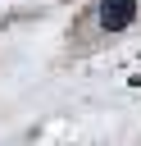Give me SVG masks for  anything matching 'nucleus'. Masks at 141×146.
I'll return each instance as SVG.
<instances>
[{
	"label": "nucleus",
	"instance_id": "1",
	"mask_svg": "<svg viewBox=\"0 0 141 146\" xmlns=\"http://www.w3.org/2000/svg\"><path fill=\"white\" fill-rule=\"evenodd\" d=\"M100 27L105 32H123V27H132L136 23V0H100Z\"/></svg>",
	"mask_w": 141,
	"mask_h": 146
}]
</instances>
